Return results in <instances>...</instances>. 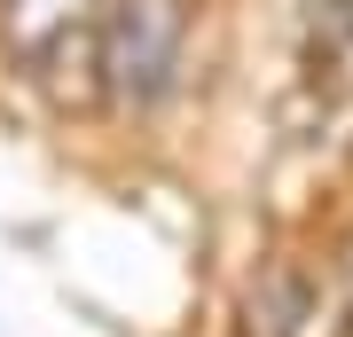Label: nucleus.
I'll return each mask as SVG.
<instances>
[{
	"mask_svg": "<svg viewBox=\"0 0 353 337\" xmlns=\"http://www.w3.org/2000/svg\"><path fill=\"white\" fill-rule=\"evenodd\" d=\"M189 63V0H102L94 32V87L118 110H157Z\"/></svg>",
	"mask_w": 353,
	"mask_h": 337,
	"instance_id": "1",
	"label": "nucleus"
},
{
	"mask_svg": "<svg viewBox=\"0 0 353 337\" xmlns=\"http://www.w3.org/2000/svg\"><path fill=\"white\" fill-rule=\"evenodd\" d=\"M94 32L102 0H0V55L55 94L71 79H94Z\"/></svg>",
	"mask_w": 353,
	"mask_h": 337,
	"instance_id": "2",
	"label": "nucleus"
},
{
	"mask_svg": "<svg viewBox=\"0 0 353 337\" xmlns=\"http://www.w3.org/2000/svg\"><path fill=\"white\" fill-rule=\"evenodd\" d=\"M345 283H330L322 267H267L252 283V337H345Z\"/></svg>",
	"mask_w": 353,
	"mask_h": 337,
	"instance_id": "3",
	"label": "nucleus"
},
{
	"mask_svg": "<svg viewBox=\"0 0 353 337\" xmlns=\"http://www.w3.org/2000/svg\"><path fill=\"white\" fill-rule=\"evenodd\" d=\"M345 322H353V243H345Z\"/></svg>",
	"mask_w": 353,
	"mask_h": 337,
	"instance_id": "4",
	"label": "nucleus"
}]
</instances>
